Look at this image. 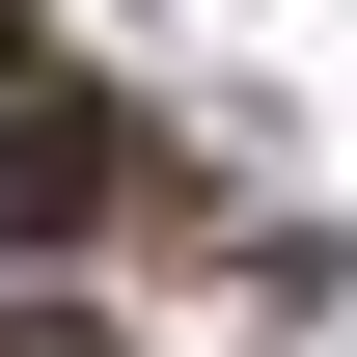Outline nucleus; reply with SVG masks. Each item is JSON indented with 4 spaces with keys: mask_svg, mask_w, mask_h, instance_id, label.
I'll return each instance as SVG.
<instances>
[{
    "mask_svg": "<svg viewBox=\"0 0 357 357\" xmlns=\"http://www.w3.org/2000/svg\"><path fill=\"white\" fill-rule=\"evenodd\" d=\"M110 192H137V137H110V110H55V83L0 110V248H83Z\"/></svg>",
    "mask_w": 357,
    "mask_h": 357,
    "instance_id": "f257e3e1",
    "label": "nucleus"
},
{
    "mask_svg": "<svg viewBox=\"0 0 357 357\" xmlns=\"http://www.w3.org/2000/svg\"><path fill=\"white\" fill-rule=\"evenodd\" d=\"M0 55H28V0H0Z\"/></svg>",
    "mask_w": 357,
    "mask_h": 357,
    "instance_id": "f03ea898",
    "label": "nucleus"
}]
</instances>
